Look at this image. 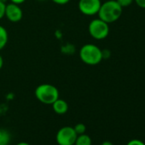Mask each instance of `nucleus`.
<instances>
[{"label":"nucleus","mask_w":145,"mask_h":145,"mask_svg":"<svg viewBox=\"0 0 145 145\" xmlns=\"http://www.w3.org/2000/svg\"><path fill=\"white\" fill-rule=\"evenodd\" d=\"M9 40V34L6 28L0 25V50H2L7 44Z\"/></svg>","instance_id":"9"},{"label":"nucleus","mask_w":145,"mask_h":145,"mask_svg":"<svg viewBox=\"0 0 145 145\" xmlns=\"http://www.w3.org/2000/svg\"><path fill=\"white\" fill-rule=\"evenodd\" d=\"M90 35L97 40L106 39L109 34V24L100 18L93 19L88 26Z\"/></svg>","instance_id":"4"},{"label":"nucleus","mask_w":145,"mask_h":145,"mask_svg":"<svg viewBox=\"0 0 145 145\" xmlns=\"http://www.w3.org/2000/svg\"><path fill=\"white\" fill-rule=\"evenodd\" d=\"M35 97L42 103L51 105L59 98L58 89L50 84H41L35 89Z\"/></svg>","instance_id":"3"},{"label":"nucleus","mask_w":145,"mask_h":145,"mask_svg":"<svg viewBox=\"0 0 145 145\" xmlns=\"http://www.w3.org/2000/svg\"><path fill=\"white\" fill-rule=\"evenodd\" d=\"M74 129L75 131V132L77 133V135H80V134H84L86 131V127L84 124L82 123H79L77 125H75L74 126Z\"/></svg>","instance_id":"12"},{"label":"nucleus","mask_w":145,"mask_h":145,"mask_svg":"<svg viewBox=\"0 0 145 145\" xmlns=\"http://www.w3.org/2000/svg\"><path fill=\"white\" fill-rule=\"evenodd\" d=\"M10 142V134L7 130L0 128V145H9Z\"/></svg>","instance_id":"11"},{"label":"nucleus","mask_w":145,"mask_h":145,"mask_svg":"<svg viewBox=\"0 0 145 145\" xmlns=\"http://www.w3.org/2000/svg\"><path fill=\"white\" fill-rule=\"evenodd\" d=\"M3 66H4V58L1 55H0V70L2 69Z\"/></svg>","instance_id":"19"},{"label":"nucleus","mask_w":145,"mask_h":145,"mask_svg":"<svg viewBox=\"0 0 145 145\" xmlns=\"http://www.w3.org/2000/svg\"><path fill=\"white\" fill-rule=\"evenodd\" d=\"M78 135L74 127H61L56 133V140L58 145H74Z\"/></svg>","instance_id":"5"},{"label":"nucleus","mask_w":145,"mask_h":145,"mask_svg":"<svg viewBox=\"0 0 145 145\" xmlns=\"http://www.w3.org/2000/svg\"><path fill=\"white\" fill-rule=\"evenodd\" d=\"M9 1H10V3H13V4H16V5H22L23 4L26 0H9Z\"/></svg>","instance_id":"18"},{"label":"nucleus","mask_w":145,"mask_h":145,"mask_svg":"<svg viewBox=\"0 0 145 145\" xmlns=\"http://www.w3.org/2000/svg\"><path fill=\"white\" fill-rule=\"evenodd\" d=\"M5 7H6V4L2 3L0 1V20L3 19L5 16Z\"/></svg>","instance_id":"14"},{"label":"nucleus","mask_w":145,"mask_h":145,"mask_svg":"<svg viewBox=\"0 0 145 145\" xmlns=\"http://www.w3.org/2000/svg\"><path fill=\"white\" fill-rule=\"evenodd\" d=\"M80 60L86 65L95 66L99 64L103 59V50L96 44H84L79 52Z\"/></svg>","instance_id":"2"},{"label":"nucleus","mask_w":145,"mask_h":145,"mask_svg":"<svg viewBox=\"0 0 145 145\" xmlns=\"http://www.w3.org/2000/svg\"><path fill=\"white\" fill-rule=\"evenodd\" d=\"M51 1L58 5H65L67 4H68L71 0H51Z\"/></svg>","instance_id":"16"},{"label":"nucleus","mask_w":145,"mask_h":145,"mask_svg":"<svg viewBox=\"0 0 145 145\" xmlns=\"http://www.w3.org/2000/svg\"><path fill=\"white\" fill-rule=\"evenodd\" d=\"M52 108L57 114H64L68 110V104L65 100L58 98L52 104Z\"/></svg>","instance_id":"8"},{"label":"nucleus","mask_w":145,"mask_h":145,"mask_svg":"<svg viewBox=\"0 0 145 145\" xmlns=\"http://www.w3.org/2000/svg\"><path fill=\"white\" fill-rule=\"evenodd\" d=\"M91 138L87 134L78 135L74 145H91Z\"/></svg>","instance_id":"10"},{"label":"nucleus","mask_w":145,"mask_h":145,"mask_svg":"<svg viewBox=\"0 0 145 145\" xmlns=\"http://www.w3.org/2000/svg\"><path fill=\"white\" fill-rule=\"evenodd\" d=\"M134 2L142 9H145V0H134Z\"/></svg>","instance_id":"17"},{"label":"nucleus","mask_w":145,"mask_h":145,"mask_svg":"<svg viewBox=\"0 0 145 145\" xmlns=\"http://www.w3.org/2000/svg\"><path fill=\"white\" fill-rule=\"evenodd\" d=\"M116 2L122 7V8H125L130 6L133 2L134 0H116Z\"/></svg>","instance_id":"13"},{"label":"nucleus","mask_w":145,"mask_h":145,"mask_svg":"<svg viewBox=\"0 0 145 145\" xmlns=\"http://www.w3.org/2000/svg\"><path fill=\"white\" fill-rule=\"evenodd\" d=\"M101 5V0H79L78 7L83 15L87 16H93L97 15Z\"/></svg>","instance_id":"6"},{"label":"nucleus","mask_w":145,"mask_h":145,"mask_svg":"<svg viewBox=\"0 0 145 145\" xmlns=\"http://www.w3.org/2000/svg\"><path fill=\"white\" fill-rule=\"evenodd\" d=\"M126 145H145V143L138 139H132L131 141L128 142V143Z\"/></svg>","instance_id":"15"},{"label":"nucleus","mask_w":145,"mask_h":145,"mask_svg":"<svg viewBox=\"0 0 145 145\" xmlns=\"http://www.w3.org/2000/svg\"><path fill=\"white\" fill-rule=\"evenodd\" d=\"M101 145H114L111 142H109V141H104Z\"/></svg>","instance_id":"20"},{"label":"nucleus","mask_w":145,"mask_h":145,"mask_svg":"<svg viewBox=\"0 0 145 145\" xmlns=\"http://www.w3.org/2000/svg\"><path fill=\"white\" fill-rule=\"evenodd\" d=\"M39 1H45V0H39Z\"/></svg>","instance_id":"23"},{"label":"nucleus","mask_w":145,"mask_h":145,"mask_svg":"<svg viewBox=\"0 0 145 145\" xmlns=\"http://www.w3.org/2000/svg\"><path fill=\"white\" fill-rule=\"evenodd\" d=\"M10 22L13 23L19 22L23 17V11L19 5L10 3L6 4L5 7V16Z\"/></svg>","instance_id":"7"},{"label":"nucleus","mask_w":145,"mask_h":145,"mask_svg":"<svg viewBox=\"0 0 145 145\" xmlns=\"http://www.w3.org/2000/svg\"><path fill=\"white\" fill-rule=\"evenodd\" d=\"M2 3H5V4H7V2L9 1V0H0Z\"/></svg>","instance_id":"22"},{"label":"nucleus","mask_w":145,"mask_h":145,"mask_svg":"<svg viewBox=\"0 0 145 145\" xmlns=\"http://www.w3.org/2000/svg\"><path fill=\"white\" fill-rule=\"evenodd\" d=\"M122 11L123 8L116 2V0H108L102 3L97 15L98 18L110 24L120 19Z\"/></svg>","instance_id":"1"},{"label":"nucleus","mask_w":145,"mask_h":145,"mask_svg":"<svg viewBox=\"0 0 145 145\" xmlns=\"http://www.w3.org/2000/svg\"><path fill=\"white\" fill-rule=\"evenodd\" d=\"M16 145H30V144L27 143V142H21L17 143Z\"/></svg>","instance_id":"21"}]
</instances>
